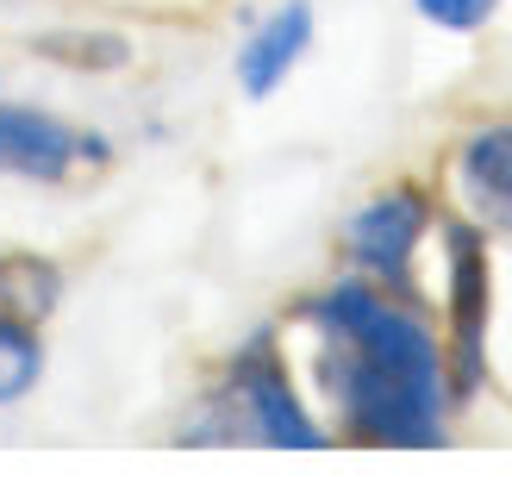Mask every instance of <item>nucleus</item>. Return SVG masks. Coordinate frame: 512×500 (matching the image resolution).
Masks as SVG:
<instances>
[{
	"instance_id": "1",
	"label": "nucleus",
	"mask_w": 512,
	"mask_h": 500,
	"mask_svg": "<svg viewBox=\"0 0 512 500\" xmlns=\"http://www.w3.org/2000/svg\"><path fill=\"white\" fill-rule=\"evenodd\" d=\"M306 325L325 338L319 375L344 438L375 450H438L450 438V363L438 332L369 275H344L306 300Z\"/></svg>"
},
{
	"instance_id": "2",
	"label": "nucleus",
	"mask_w": 512,
	"mask_h": 500,
	"mask_svg": "<svg viewBox=\"0 0 512 500\" xmlns=\"http://www.w3.org/2000/svg\"><path fill=\"white\" fill-rule=\"evenodd\" d=\"M444 288H450V400H469L488 382V332H494V257L481 219L444 225Z\"/></svg>"
},
{
	"instance_id": "3",
	"label": "nucleus",
	"mask_w": 512,
	"mask_h": 500,
	"mask_svg": "<svg viewBox=\"0 0 512 500\" xmlns=\"http://www.w3.org/2000/svg\"><path fill=\"white\" fill-rule=\"evenodd\" d=\"M225 407L238 413V432L269 444V450H319L331 432L313 419V407L300 400L288 363H281V350L263 338H250L232 369H225Z\"/></svg>"
},
{
	"instance_id": "4",
	"label": "nucleus",
	"mask_w": 512,
	"mask_h": 500,
	"mask_svg": "<svg viewBox=\"0 0 512 500\" xmlns=\"http://www.w3.org/2000/svg\"><path fill=\"white\" fill-rule=\"evenodd\" d=\"M431 219L438 213H431L425 188H413V182L381 188L344 219V250H350V263L363 269L369 282L413 300V263H419V244L431 232Z\"/></svg>"
},
{
	"instance_id": "5",
	"label": "nucleus",
	"mask_w": 512,
	"mask_h": 500,
	"mask_svg": "<svg viewBox=\"0 0 512 500\" xmlns=\"http://www.w3.org/2000/svg\"><path fill=\"white\" fill-rule=\"evenodd\" d=\"M313 32H319L313 0H281L275 13H263L250 25V38L238 44V94L244 100L281 94V82H288L306 63V50H313Z\"/></svg>"
},
{
	"instance_id": "6",
	"label": "nucleus",
	"mask_w": 512,
	"mask_h": 500,
	"mask_svg": "<svg viewBox=\"0 0 512 500\" xmlns=\"http://www.w3.org/2000/svg\"><path fill=\"white\" fill-rule=\"evenodd\" d=\"M82 138L44 107H0V175L25 182H63L69 163H82Z\"/></svg>"
},
{
	"instance_id": "7",
	"label": "nucleus",
	"mask_w": 512,
	"mask_h": 500,
	"mask_svg": "<svg viewBox=\"0 0 512 500\" xmlns=\"http://www.w3.org/2000/svg\"><path fill=\"white\" fill-rule=\"evenodd\" d=\"M456 188L475 207L481 225L512 232V125H475L456 150Z\"/></svg>"
},
{
	"instance_id": "8",
	"label": "nucleus",
	"mask_w": 512,
	"mask_h": 500,
	"mask_svg": "<svg viewBox=\"0 0 512 500\" xmlns=\"http://www.w3.org/2000/svg\"><path fill=\"white\" fill-rule=\"evenodd\" d=\"M38 375H44V338H38V325L13 313V307H0V407H13V400H25L38 388Z\"/></svg>"
},
{
	"instance_id": "9",
	"label": "nucleus",
	"mask_w": 512,
	"mask_h": 500,
	"mask_svg": "<svg viewBox=\"0 0 512 500\" xmlns=\"http://www.w3.org/2000/svg\"><path fill=\"white\" fill-rule=\"evenodd\" d=\"M38 50L63 69H82V75H113L132 63V38L125 32H100V25H75V32H44Z\"/></svg>"
},
{
	"instance_id": "10",
	"label": "nucleus",
	"mask_w": 512,
	"mask_h": 500,
	"mask_svg": "<svg viewBox=\"0 0 512 500\" xmlns=\"http://www.w3.org/2000/svg\"><path fill=\"white\" fill-rule=\"evenodd\" d=\"M500 7H506V0H413V13H419L425 25H438V32H456V38L481 32V25H488Z\"/></svg>"
}]
</instances>
